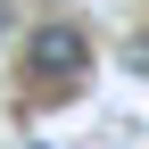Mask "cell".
I'll return each instance as SVG.
<instances>
[{"mask_svg":"<svg viewBox=\"0 0 149 149\" xmlns=\"http://www.w3.org/2000/svg\"><path fill=\"white\" fill-rule=\"evenodd\" d=\"M25 74H33V83H83V74H91V42H83V25H33V42H25Z\"/></svg>","mask_w":149,"mask_h":149,"instance_id":"cell-1","label":"cell"},{"mask_svg":"<svg viewBox=\"0 0 149 149\" xmlns=\"http://www.w3.org/2000/svg\"><path fill=\"white\" fill-rule=\"evenodd\" d=\"M0 25H8V8H0Z\"/></svg>","mask_w":149,"mask_h":149,"instance_id":"cell-2","label":"cell"},{"mask_svg":"<svg viewBox=\"0 0 149 149\" xmlns=\"http://www.w3.org/2000/svg\"><path fill=\"white\" fill-rule=\"evenodd\" d=\"M33 149H50V141H33Z\"/></svg>","mask_w":149,"mask_h":149,"instance_id":"cell-3","label":"cell"}]
</instances>
